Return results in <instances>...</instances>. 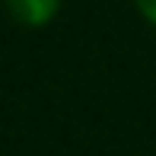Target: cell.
Wrapping results in <instances>:
<instances>
[{
  "label": "cell",
  "mask_w": 156,
  "mask_h": 156,
  "mask_svg": "<svg viewBox=\"0 0 156 156\" xmlns=\"http://www.w3.org/2000/svg\"><path fill=\"white\" fill-rule=\"evenodd\" d=\"M6 10L26 29H41L48 26L61 10V0H6Z\"/></svg>",
  "instance_id": "6da1fadb"
},
{
  "label": "cell",
  "mask_w": 156,
  "mask_h": 156,
  "mask_svg": "<svg viewBox=\"0 0 156 156\" xmlns=\"http://www.w3.org/2000/svg\"><path fill=\"white\" fill-rule=\"evenodd\" d=\"M134 6L150 26H156V0H134Z\"/></svg>",
  "instance_id": "7a4b0ae2"
}]
</instances>
